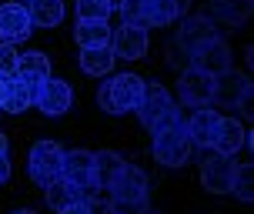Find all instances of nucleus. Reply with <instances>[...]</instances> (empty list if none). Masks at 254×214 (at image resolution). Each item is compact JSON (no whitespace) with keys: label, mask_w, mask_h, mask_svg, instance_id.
<instances>
[{"label":"nucleus","mask_w":254,"mask_h":214,"mask_svg":"<svg viewBox=\"0 0 254 214\" xmlns=\"http://www.w3.org/2000/svg\"><path fill=\"white\" fill-rule=\"evenodd\" d=\"M231 174H234V161L228 154H204L201 164V184L211 194H228L231 191Z\"/></svg>","instance_id":"11"},{"label":"nucleus","mask_w":254,"mask_h":214,"mask_svg":"<svg viewBox=\"0 0 254 214\" xmlns=\"http://www.w3.org/2000/svg\"><path fill=\"white\" fill-rule=\"evenodd\" d=\"M121 17H124V27L147 30L151 27V0H124L121 3Z\"/></svg>","instance_id":"26"},{"label":"nucleus","mask_w":254,"mask_h":214,"mask_svg":"<svg viewBox=\"0 0 254 214\" xmlns=\"http://www.w3.org/2000/svg\"><path fill=\"white\" fill-rule=\"evenodd\" d=\"M231 64H234V57H231V47H228L221 37L207 40L204 47H197V51L190 54V67H197V71H204V74H211V77L231 71Z\"/></svg>","instance_id":"9"},{"label":"nucleus","mask_w":254,"mask_h":214,"mask_svg":"<svg viewBox=\"0 0 254 214\" xmlns=\"http://www.w3.org/2000/svg\"><path fill=\"white\" fill-rule=\"evenodd\" d=\"M231 191L241 198L244 204L254 201V167L248 161L244 164H234V174H231Z\"/></svg>","instance_id":"27"},{"label":"nucleus","mask_w":254,"mask_h":214,"mask_svg":"<svg viewBox=\"0 0 254 214\" xmlns=\"http://www.w3.org/2000/svg\"><path fill=\"white\" fill-rule=\"evenodd\" d=\"M7 177H10V161H7V154L0 157V184H7Z\"/></svg>","instance_id":"33"},{"label":"nucleus","mask_w":254,"mask_h":214,"mask_svg":"<svg viewBox=\"0 0 254 214\" xmlns=\"http://www.w3.org/2000/svg\"><path fill=\"white\" fill-rule=\"evenodd\" d=\"M20 3H30V0H20Z\"/></svg>","instance_id":"39"},{"label":"nucleus","mask_w":254,"mask_h":214,"mask_svg":"<svg viewBox=\"0 0 254 214\" xmlns=\"http://www.w3.org/2000/svg\"><path fill=\"white\" fill-rule=\"evenodd\" d=\"M254 10V0H211V20L228 27H241Z\"/></svg>","instance_id":"18"},{"label":"nucleus","mask_w":254,"mask_h":214,"mask_svg":"<svg viewBox=\"0 0 254 214\" xmlns=\"http://www.w3.org/2000/svg\"><path fill=\"white\" fill-rule=\"evenodd\" d=\"M17 47L0 40V77H17Z\"/></svg>","instance_id":"29"},{"label":"nucleus","mask_w":254,"mask_h":214,"mask_svg":"<svg viewBox=\"0 0 254 214\" xmlns=\"http://www.w3.org/2000/svg\"><path fill=\"white\" fill-rule=\"evenodd\" d=\"M44 198H47V208L57 214V211H64V208H70V204L80 201V198H84V191H77L74 184H67L64 177H54L51 184L44 188Z\"/></svg>","instance_id":"21"},{"label":"nucleus","mask_w":254,"mask_h":214,"mask_svg":"<svg viewBox=\"0 0 254 214\" xmlns=\"http://www.w3.org/2000/svg\"><path fill=\"white\" fill-rule=\"evenodd\" d=\"M3 90H7V77H0V101H3Z\"/></svg>","instance_id":"37"},{"label":"nucleus","mask_w":254,"mask_h":214,"mask_svg":"<svg viewBox=\"0 0 254 214\" xmlns=\"http://www.w3.org/2000/svg\"><path fill=\"white\" fill-rule=\"evenodd\" d=\"M217 124H221V114L214 111V107H197V111L190 114V121L184 124V131H188V138L194 147H211L214 144V134H217Z\"/></svg>","instance_id":"15"},{"label":"nucleus","mask_w":254,"mask_h":214,"mask_svg":"<svg viewBox=\"0 0 254 214\" xmlns=\"http://www.w3.org/2000/svg\"><path fill=\"white\" fill-rule=\"evenodd\" d=\"M190 0H151V27H167L188 13Z\"/></svg>","instance_id":"25"},{"label":"nucleus","mask_w":254,"mask_h":214,"mask_svg":"<svg viewBox=\"0 0 254 214\" xmlns=\"http://www.w3.org/2000/svg\"><path fill=\"white\" fill-rule=\"evenodd\" d=\"M111 201H147V191H151V181L140 171L137 164H124L121 174L114 177L111 184Z\"/></svg>","instance_id":"7"},{"label":"nucleus","mask_w":254,"mask_h":214,"mask_svg":"<svg viewBox=\"0 0 254 214\" xmlns=\"http://www.w3.org/2000/svg\"><path fill=\"white\" fill-rule=\"evenodd\" d=\"M124 164L127 161L117 151H94V188H111Z\"/></svg>","instance_id":"19"},{"label":"nucleus","mask_w":254,"mask_h":214,"mask_svg":"<svg viewBox=\"0 0 254 214\" xmlns=\"http://www.w3.org/2000/svg\"><path fill=\"white\" fill-rule=\"evenodd\" d=\"M87 204H90V214H114L107 204H97V201H90V198H87Z\"/></svg>","instance_id":"34"},{"label":"nucleus","mask_w":254,"mask_h":214,"mask_svg":"<svg viewBox=\"0 0 254 214\" xmlns=\"http://www.w3.org/2000/svg\"><path fill=\"white\" fill-rule=\"evenodd\" d=\"M211 90H214V77L211 74H204L197 67L181 71V80H178L181 104H188V107H207L211 104Z\"/></svg>","instance_id":"8"},{"label":"nucleus","mask_w":254,"mask_h":214,"mask_svg":"<svg viewBox=\"0 0 254 214\" xmlns=\"http://www.w3.org/2000/svg\"><path fill=\"white\" fill-rule=\"evenodd\" d=\"M217 154H234L241 151V147H251V131L241 124V121H234V117H221V124H217V134H214V144H211Z\"/></svg>","instance_id":"14"},{"label":"nucleus","mask_w":254,"mask_h":214,"mask_svg":"<svg viewBox=\"0 0 254 214\" xmlns=\"http://www.w3.org/2000/svg\"><path fill=\"white\" fill-rule=\"evenodd\" d=\"M13 214H34V211H13Z\"/></svg>","instance_id":"38"},{"label":"nucleus","mask_w":254,"mask_h":214,"mask_svg":"<svg viewBox=\"0 0 254 214\" xmlns=\"http://www.w3.org/2000/svg\"><path fill=\"white\" fill-rule=\"evenodd\" d=\"M61 177L67 184H74L77 191H84V198L94 194V151L74 147V151H64L61 157Z\"/></svg>","instance_id":"4"},{"label":"nucleus","mask_w":254,"mask_h":214,"mask_svg":"<svg viewBox=\"0 0 254 214\" xmlns=\"http://www.w3.org/2000/svg\"><path fill=\"white\" fill-rule=\"evenodd\" d=\"M190 151H194V144H190L188 131H184V121L154 131V157L164 167H184L190 161Z\"/></svg>","instance_id":"2"},{"label":"nucleus","mask_w":254,"mask_h":214,"mask_svg":"<svg viewBox=\"0 0 254 214\" xmlns=\"http://www.w3.org/2000/svg\"><path fill=\"white\" fill-rule=\"evenodd\" d=\"M144 97V77L137 74H117L111 80H104L97 90V104L107 114H127L134 111Z\"/></svg>","instance_id":"1"},{"label":"nucleus","mask_w":254,"mask_h":214,"mask_svg":"<svg viewBox=\"0 0 254 214\" xmlns=\"http://www.w3.org/2000/svg\"><path fill=\"white\" fill-rule=\"evenodd\" d=\"M30 13L24 3H3L0 7V40L3 44H17V40L30 37Z\"/></svg>","instance_id":"13"},{"label":"nucleus","mask_w":254,"mask_h":214,"mask_svg":"<svg viewBox=\"0 0 254 214\" xmlns=\"http://www.w3.org/2000/svg\"><path fill=\"white\" fill-rule=\"evenodd\" d=\"M114 214H147L151 208H147V201H111L107 204Z\"/></svg>","instance_id":"31"},{"label":"nucleus","mask_w":254,"mask_h":214,"mask_svg":"<svg viewBox=\"0 0 254 214\" xmlns=\"http://www.w3.org/2000/svg\"><path fill=\"white\" fill-rule=\"evenodd\" d=\"M167 64H171V67H178V71H188V67H190V54L181 47L178 40H171V44H167Z\"/></svg>","instance_id":"30"},{"label":"nucleus","mask_w":254,"mask_h":214,"mask_svg":"<svg viewBox=\"0 0 254 214\" xmlns=\"http://www.w3.org/2000/svg\"><path fill=\"white\" fill-rule=\"evenodd\" d=\"M47 77H51V57L47 54L30 51L24 57H17V80H24L30 90H37Z\"/></svg>","instance_id":"17"},{"label":"nucleus","mask_w":254,"mask_h":214,"mask_svg":"<svg viewBox=\"0 0 254 214\" xmlns=\"http://www.w3.org/2000/svg\"><path fill=\"white\" fill-rule=\"evenodd\" d=\"M30 24L37 27H57L64 20V0H30Z\"/></svg>","instance_id":"24"},{"label":"nucleus","mask_w":254,"mask_h":214,"mask_svg":"<svg viewBox=\"0 0 254 214\" xmlns=\"http://www.w3.org/2000/svg\"><path fill=\"white\" fill-rule=\"evenodd\" d=\"M111 27L107 20H77V30L74 37L80 44V51H87V47H111Z\"/></svg>","instance_id":"20"},{"label":"nucleus","mask_w":254,"mask_h":214,"mask_svg":"<svg viewBox=\"0 0 254 214\" xmlns=\"http://www.w3.org/2000/svg\"><path fill=\"white\" fill-rule=\"evenodd\" d=\"M251 94V80L248 74H238L234 67L214 77V90H211V104H224V107H238Z\"/></svg>","instance_id":"10"},{"label":"nucleus","mask_w":254,"mask_h":214,"mask_svg":"<svg viewBox=\"0 0 254 214\" xmlns=\"http://www.w3.org/2000/svg\"><path fill=\"white\" fill-rule=\"evenodd\" d=\"M114 51L111 47H87V51H80V71L90 77H104L111 74V67H114Z\"/></svg>","instance_id":"22"},{"label":"nucleus","mask_w":254,"mask_h":214,"mask_svg":"<svg viewBox=\"0 0 254 214\" xmlns=\"http://www.w3.org/2000/svg\"><path fill=\"white\" fill-rule=\"evenodd\" d=\"M57 214H90V204H87V198H80L77 204H70V208H64Z\"/></svg>","instance_id":"32"},{"label":"nucleus","mask_w":254,"mask_h":214,"mask_svg":"<svg viewBox=\"0 0 254 214\" xmlns=\"http://www.w3.org/2000/svg\"><path fill=\"white\" fill-rule=\"evenodd\" d=\"M134 111H137L140 124L147 127V131H154L167 114L174 111V101H171V94H167L164 84H144V97H140V104Z\"/></svg>","instance_id":"5"},{"label":"nucleus","mask_w":254,"mask_h":214,"mask_svg":"<svg viewBox=\"0 0 254 214\" xmlns=\"http://www.w3.org/2000/svg\"><path fill=\"white\" fill-rule=\"evenodd\" d=\"M214 37H217L214 20H211L207 13H194V17H184V20H181V30H178L174 40H178L188 54H194L197 47H204L207 40H214Z\"/></svg>","instance_id":"12"},{"label":"nucleus","mask_w":254,"mask_h":214,"mask_svg":"<svg viewBox=\"0 0 254 214\" xmlns=\"http://www.w3.org/2000/svg\"><path fill=\"white\" fill-rule=\"evenodd\" d=\"M34 104H37L47 117H61V114H67L70 107H74V90H70L67 80L47 77V80L34 90Z\"/></svg>","instance_id":"6"},{"label":"nucleus","mask_w":254,"mask_h":214,"mask_svg":"<svg viewBox=\"0 0 254 214\" xmlns=\"http://www.w3.org/2000/svg\"><path fill=\"white\" fill-rule=\"evenodd\" d=\"M7 154V134H0V157Z\"/></svg>","instance_id":"36"},{"label":"nucleus","mask_w":254,"mask_h":214,"mask_svg":"<svg viewBox=\"0 0 254 214\" xmlns=\"http://www.w3.org/2000/svg\"><path fill=\"white\" fill-rule=\"evenodd\" d=\"M104 3H107V10H121V3H124V0H104Z\"/></svg>","instance_id":"35"},{"label":"nucleus","mask_w":254,"mask_h":214,"mask_svg":"<svg viewBox=\"0 0 254 214\" xmlns=\"http://www.w3.org/2000/svg\"><path fill=\"white\" fill-rule=\"evenodd\" d=\"M111 10L104 0H77V20H107Z\"/></svg>","instance_id":"28"},{"label":"nucleus","mask_w":254,"mask_h":214,"mask_svg":"<svg viewBox=\"0 0 254 214\" xmlns=\"http://www.w3.org/2000/svg\"><path fill=\"white\" fill-rule=\"evenodd\" d=\"M34 104V90L27 87L24 80L17 77H7V90H3V101H0V111H10V114H20Z\"/></svg>","instance_id":"23"},{"label":"nucleus","mask_w":254,"mask_h":214,"mask_svg":"<svg viewBox=\"0 0 254 214\" xmlns=\"http://www.w3.org/2000/svg\"><path fill=\"white\" fill-rule=\"evenodd\" d=\"M147 214H157V211H147Z\"/></svg>","instance_id":"40"},{"label":"nucleus","mask_w":254,"mask_h":214,"mask_svg":"<svg viewBox=\"0 0 254 214\" xmlns=\"http://www.w3.org/2000/svg\"><path fill=\"white\" fill-rule=\"evenodd\" d=\"M61 157L64 147L57 141H37L30 147V157H27V174L37 188H47L54 177H61Z\"/></svg>","instance_id":"3"},{"label":"nucleus","mask_w":254,"mask_h":214,"mask_svg":"<svg viewBox=\"0 0 254 214\" xmlns=\"http://www.w3.org/2000/svg\"><path fill=\"white\" fill-rule=\"evenodd\" d=\"M111 51L114 57H124V61H137L147 54V30L140 27H121L117 34H111Z\"/></svg>","instance_id":"16"}]
</instances>
